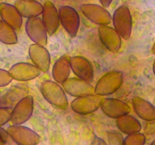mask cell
Segmentation results:
<instances>
[{
	"mask_svg": "<svg viewBox=\"0 0 155 145\" xmlns=\"http://www.w3.org/2000/svg\"><path fill=\"white\" fill-rule=\"evenodd\" d=\"M41 91L45 100L55 107L60 110L68 109L66 93L60 84L52 80L44 81L41 84Z\"/></svg>",
	"mask_w": 155,
	"mask_h": 145,
	"instance_id": "obj_1",
	"label": "cell"
},
{
	"mask_svg": "<svg viewBox=\"0 0 155 145\" xmlns=\"http://www.w3.org/2000/svg\"><path fill=\"white\" fill-rule=\"evenodd\" d=\"M123 73L121 71H110L106 72L97 82L94 87V94L100 96H109L114 94L122 86Z\"/></svg>",
	"mask_w": 155,
	"mask_h": 145,
	"instance_id": "obj_2",
	"label": "cell"
},
{
	"mask_svg": "<svg viewBox=\"0 0 155 145\" xmlns=\"http://www.w3.org/2000/svg\"><path fill=\"white\" fill-rule=\"evenodd\" d=\"M114 29L124 40H129L132 35V17L126 5H121L115 10L112 16Z\"/></svg>",
	"mask_w": 155,
	"mask_h": 145,
	"instance_id": "obj_3",
	"label": "cell"
},
{
	"mask_svg": "<svg viewBox=\"0 0 155 145\" xmlns=\"http://www.w3.org/2000/svg\"><path fill=\"white\" fill-rule=\"evenodd\" d=\"M60 24L71 38H75L80 28V16L74 8L62 5L59 8Z\"/></svg>",
	"mask_w": 155,
	"mask_h": 145,
	"instance_id": "obj_4",
	"label": "cell"
},
{
	"mask_svg": "<svg viewBox=\"0 0 155 145\" xmlns=\"http://www.w3.org/2000/svg\"><path fill=\"white\" fill-rule=\"evenodd\" d=\"M7 131L17 145H37L41 140L40 134L22 125H10Z\"/></svg>",
	"mask_w": 155,
	"mask_h": 145,
	"instance_id": "obj_5",
	"label": "cell"
},
{
	"mask_svg": "<svg viewBox=\"0 0 155 145\" xmlns=\"http://www.w3.org/2000/svg\"><path fill=\"white\" fill-rule=\"evenodd\" d=\"M34 97L28 94L12 108L10 122L12 125H22L29 120L34 112Z\"/></svg>",
	"mask_w": 155,
	"mask_h": 145,
	"instance_id": "obj_6",
	"label": "cell"
},
{
	"mask_svg": "<svg viewBox=\"0 0 155 145\" xmlns=\"http://www.w3.org/2000/svg\"><path fill=\"white\" fill-rule=\"evenodd\" d=\"M102 96L96 94H87L76 97L71 101V108L74 113L80 115H87L97 111L101 108Z\"/></svg>",
	"mask_w": 155,
	"mask_h": 145,
	"instance_id": "obj_7",
	"label": "cell"
},
{
	"mask_svg": "<svg viewBox=\"0 0 155 145\" xmlns=\"http://www.w3.org/2000/svg\"><path fill=\"white\" fill-rule=\"evenodd\" d=\"M25 31L28 37L35 44L45 46L48 41V32L40 17L28 18L25 24Z\"/></svg>",
	"mask_w": 155,
	"mask_h": 145,
	"instance_id": "obj_8",
	"label": "cell"
},
{
	"mask_svg": "<svg viewBox=\"0 0 155 145\" xmlns=\"http://www.w3.org/2000/svg\"><path fill=\"white\" fill-rule=\"evenodd\" d=\"M71 69L76 77L80 78L89 83L94 80V69L91 62L82 56L70 57Z\"/></svg>",
	"mask_w": 155,
	"mask_h": 145,
	"instance_id": "obj_9",
	"label": "cell"
},
{
	"mask_svg": "<svg viewBox=\"0 0 155 145\" xmlns=\"http://www.w3.org/2000/svg\"><path fill=\"white\" fill-rule=\"evenodd\" d=\"M82 14L95 24L109 25L112 22V16L107 8L97 4H83L80 6Z\"/></svg>",
	"mask_w": 155,
	"mask_h": 145,
	"instance_id": "obj_10",
	"label": "cell"
},
{
	"mask_svg": "<svg viewBox=\"0 0 155 145\" xmlns=\"http://www.w3.org/2000/svg\"><path fill=\"white\" fill-rule=\"evenodd\" d=\"M98 33L101 43L108 51L117 53L122 46V37L116 29L108 25H101L98 27Z\"/></svg>",
	"mask_w": 155,
	"mask_h": 145,
	"instance_id": "obj_11",
	"label": "cell"
},
{
	"mask_svg": "<svg viewBox=\"0 0 155 145\" xmlns=\"http://www.w3.org/2000/svg\"><path fill=\"white\" fill-rule=\"evenodd\" d=\"M65 93L71 97H81L94 94V87L91 83L78 77H69L62 84Z\"/></svg>",
	"mask_w": 155,
	"mask_h": 145,
	"instance_id": "obj_12",
	"label": "cell"
},
{
	"mask_svg": "<svg viewBox=\"0 0 155 145\" xmlns=\"http://www.w3.org/2000/svg\"><path fill=\"white\" fill-rule=\"evenodd\" d=\"M8 72L15 80L26 82L38 77L42 71L32 63L21 62L13 65Z\"/></svg>",
	"mask_w": 155,
	"mask_h": 145,
	"instance_id": "obj_13",
	"label": "cell"
},
{
	"mask_svg": "<svg viewBox=\"0 0 155 145\" xmlns=\"http://www.w3.org/2000/svg\"><path fill=\"white\" fill-rule=\"evenodd\" d=\"M101 109L106 116L116 119L124 115L129 114L131 112V107L128 103L112 97L103 99Z\"/></svg>",
	"mask_w": 155,
	"mask_h": 145,
	"instance_id": "obj_14",
	"label": "cell"
},
{
	"mask_svg": "<svg viewBox=\"0 0 155 145\" xmlns=\"http://www.w3.org/2000/svg\"><path fill=\"white\" fill-rule=\"evenodd\" d=\"M42 12V19L49 35H53L59 29L60 24L59 10L50 0L45 1Z\"/></svg>",
	"mask_w": 155,
	"mask_h": 145,
	"instance_id": "obj_15",
	"label": "cell"
},
{
	"mask_svg": "<svg viewBox=\"0 0 155 145\" xmlns=\"http://www.w3.org/2000/svg\"><path fill=\"white\" fill-rule=\"evenodd\" d=\"M29 57L33 64L41 69L42 72H48L50 67V54L45 46L38 44H31L28 49Z\"/></svg>",
	"mask_w": 155,
	"mask_h": 145,
	"instance_id": "obj_16",
	"label": "cell"
},
{
	"mask_svg": "<svg viewBox=\"0 0 155 145\" xmlns=\"http://www.w3.org/2000/svg\"><path fill=\"white\" fill-rule=\"evenodd\" d=\"M0 17L15 30H19L21 27L23 17L14 5L6 2L0 3Z\"/></svg>",
	"mask_w": 155,
	"mask_h": 145,
	"instance_id": "obj_17",
	"label": "cell"
},
{
	"mask_svg": "<svg viewBox=\"0 0 155 145\" xmlns=\"http://www.w3.org/2000/svg\"><path fill=\"white\" fill-rule=\"evenodd\" d=\"M132 102L134 111L138 117L147 122L155 121V106L150 102L138 96L134 97Z\"/></svg>",
	"mask_w": 155,
	"mask_h": 145,
	"instance_id": "obj_18",
	"label": "cell"
},
{
	"mask_svg": "<svg viewBox=\"0 0 155 145\" xmlns=\"http://www.w3.org/2000/svg\"><path fill=\"white\" fill-rule=\"evenodd\" d=\"M70 56L64 54L59 57L53 64L52 69V76L55 82L62 85L65 80L69 78L71 73V63Z\"/></svg>",
	"mask_w": 155,
	"mask_h": 145,
	"instance_id": "obj_19",
	"label": "cell"
},
{
	"mask_svg": "<svg viewBox=\"0 0 155 145\" xmlns=\"http://www.w3.org/2000/svg\"><path fill=\"white\" fill-rule=\"evenodd\" d=\"M14 5L25 18L39 17L42 14L44 5L37 0H16Z\"/></svg>",
	"mask_w": 155,
	"mask_h": 145,
	"instance_id": "obj_20",
	"label": "cell"
},
{
	"mask_svg": "<svg viewBox=\"0 0 155 145\" xmlns=\"http://www.w3.org/2000/svg\"><path fill=\"white\" fill-rule=\"evenodd\" d=\"M116 125L119 131L126 134L139 132L141 129V122L132 115L126 114L116 119Z\"/></svg>",
	"mask_w": 155,
	"mask_h": 145,
	"instance_id": "obj_21",
	"label": "cell"
},
{
	"mask_svg": "<svg viewBox=\"0 0 155 145\" xmlns=\"http://www.w3.org/2000/svg\"><path fill=\"white\" fill-rule=\"evenodd\" d=\"M0 42L6 45L18 43V35L15 29L0 18Z\"/></svg>",
	"mask_w": 155,
	"mask_h": 145,
	"instance_id": "obj_22",
	"label": "cell"
},
{
	"mask_svg": "<svg viewBox=\"0 0 155 145\" xmlns=\"http://www.w3.org/2000/svg\"><path fill=\"white\" fill-rule=\"evenodd\" d=\"M145 142V136L139 131L127 134V136L124 138L123 145H144Z\"/></svg>",
	"mask_w": 155,
	"mask_h": 145,
	"instance_id": "obj_23",
	"label": "cell"
},
{
	"mask_svg": "<svg viewBox=\"0 0 155 145\" xmlns=\"http://www.w3.org/2000/svg\"><path fill=\"white\" fill-rule=\"evenodd\" d=\"M107 140L108 145H123V135L117 131H110L107 132Z\"/></svg>",
	"mask_w": 155,
	"mask_h": 145,
	"instance_id": "obj_24",
	"label": "cell"
},
{
	"mask_svg": "<svg viewBox=\"0 0 155 145\" xmlns=\"http://www.w3.org/2000/svg\"><path fill=\"white\" fill-rule=\"evenodd\" d=\"M12 108L9 106H0V126H3L10 122Z\"/></svg>",
	"mask_w": 155,
	"mask_h": 145,
	"instance_id": "obj_25",
	"label": "cell"
},
{
	"mask_svg": "<svg viewBox=\"0 0 155 145\" xmlns=\"http://www.w3.org/2000/svg\"><path fill=\"white\" fill-rule=\"evenodd\" d=\"M13 80V78L10 75L8 70L0 69V88L7 86Z\"/></svg>",
	"mask_w": 155,
	"mask_h": 145,
	"instance_id": "obj_26",
	"label": "cell"
},
{
	"mask_svg": "<svg viewBox=\"0 0 155 145\" xmlns=\"http://www.w3.org/2000/svg\"><path fill=\"white\" fill-rule=\"evenodd\" d=\"M0 140H2L5 144H10L13 142L7 130L4 129L2 126H0Z\"/></svg>",
	"mask_w": 155,
	"mask_h": 145,
	"instance_id": "obj_27",
	"label": "cell"
},
{
	"mask_svg": "<svg viewBox=\"0 0 155 145\" xmlns=\"http://www.w3.org/2000/svg\"><path fill=\"white\" fill-rule=\"evenodd\" d=\"M91 145H107V144L104 142V140H103L101 138H100V137H95L94 139L93 140V141L91 142Z\"/></svg>",
	"mask_w": 155,
	"mask_h": 145,
	"instance_id": "obj_28",
	"label": "cell"
},
{
	"mask_svg": "<svg viewBox=\"0 0 155 145\" xmlns=\"http://www.w3.org/2000/svg\"><path fill=\"white\" fill-rule=\"evenodd\" d=\"M113 1V0H99L101 5L106 8H109V7L110 6V5L112 4Z\"/></svg>",
	"mask_w": 155,
	"mask_h": 145,
	"instance_id": "obj_29",
	"label": "cell"
},
{
	"mask_svg": "<svg viewBox=\"0 0 155 145\" xmlns=\"http://www.w3.org/2000/svg\"><path fill=\"white\" fill-rule=\"evenodd\" d=\"M151 52L153 53V54H155V42L153 43V45H152V48H151Z\"/></svg>",
	"mask_w": 155,
	"mask_h": 145,
	"instance_id": "obj_30",
	"label": "cell"
},
{
	"mask_svg": "<svg viewBox=\"0 0 155 145\" xmlns=\"http://www.w3.org/2000/svg\"><path fill=\"white\" fill-rule=\"evenodd\" d=\"M153 74L155 76V60H153Z\"/></svg>",
	"mask_w": 155,
	"mask_h": 145,
	"instance_id": "obj_31",
	"label": "cell"
},
{
	"mask_svg": "<svg viewBox=\"0 0 155 145\" xmlns=\"http://www.w3.org/2000/svg\"><path fill=\"white\" fill-rule=\"evenodd\" d=\"M0 145H5V143L2 140H0Z\"/></svg>",
	"mask_w": 155,
	"mask_h": 145,
	"instance_id": "obj_32",
	"label": "cell"
},
{
	"mask_svg": "<svg viewBox=\"0 0 155 145\" xmlns=\"http://www.w3.org/2000/svg\"><path fill=\"white\" fill-rule=\"evenodd\" d=\"M150 145H155V140H153V141H152V143H150Z\"/></svg>",
	"mask_w": 155,
	"mask_h": 145,
	"instance_id": "obj_33",
	"label": "cell"
},
{
	"mask_svg": "<svg viewBox=\"0 0 155 145\" xmlns=\"http://www.w3.org/2000/svg\"><path fill=\"white\" fill-rule=\"evenodd\" d=\"M0 1H1V0H0Z\"/></svg>",
	"mask_w": 155,
	"mask_h": 145,
	"instance_id": "obj_34",
	"label": "cell"
},
{
	"mask_svg": "<svg viewBox=\"0 0 155 145\" xmlns=\"http://www.w3.org/2000/svg\"></svg>",
	"mask_w": 155,
	"mask_h": 145,
	"instance_id": "obj_35",
	"label": "cell"
}]
</instances>
